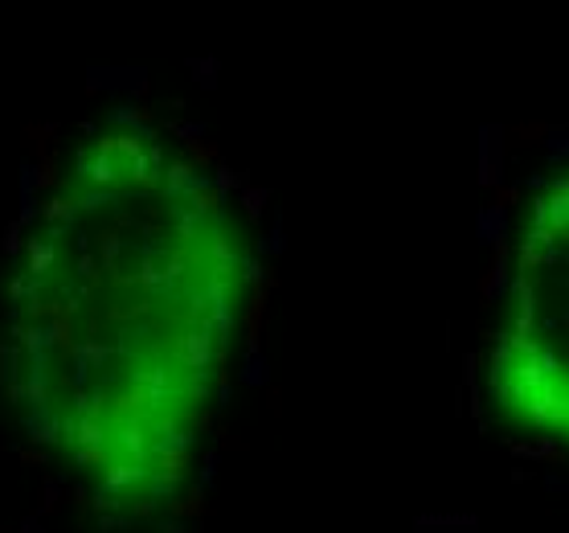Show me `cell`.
<instances>
[{
    "label": "cell",
    "instance_id": "cell-1",
    "mask_svg": "<svg viewBox=\"0 0 569 533\" xmlns=\"http://www.w3.org/2000/svg\"><path fill=\"white\" fill-rule=\"evenodd\" d=\"M250 243L184 140L91 128L41 189L0 287L17 431L119 517L189 488L250 304Z\"/></svg>",
    "mask_w": 569,
    "mask_h": 533
},
{
    "label": "cell",
    "instance_id": "cell-2",
    "mask_svg": "<svg viewBox=\"0 0 569 533\" xmlns=\"http://www.w3.org/2000/svg\"><path fill=\"white\" fill-rule=\"evenodd\" d=\"M488 398L517 431L569 447V172L537 189L520 218Z\"/></svg>",
    "mask_w": 569,
    "mask_h": 533
}]
</instances>
